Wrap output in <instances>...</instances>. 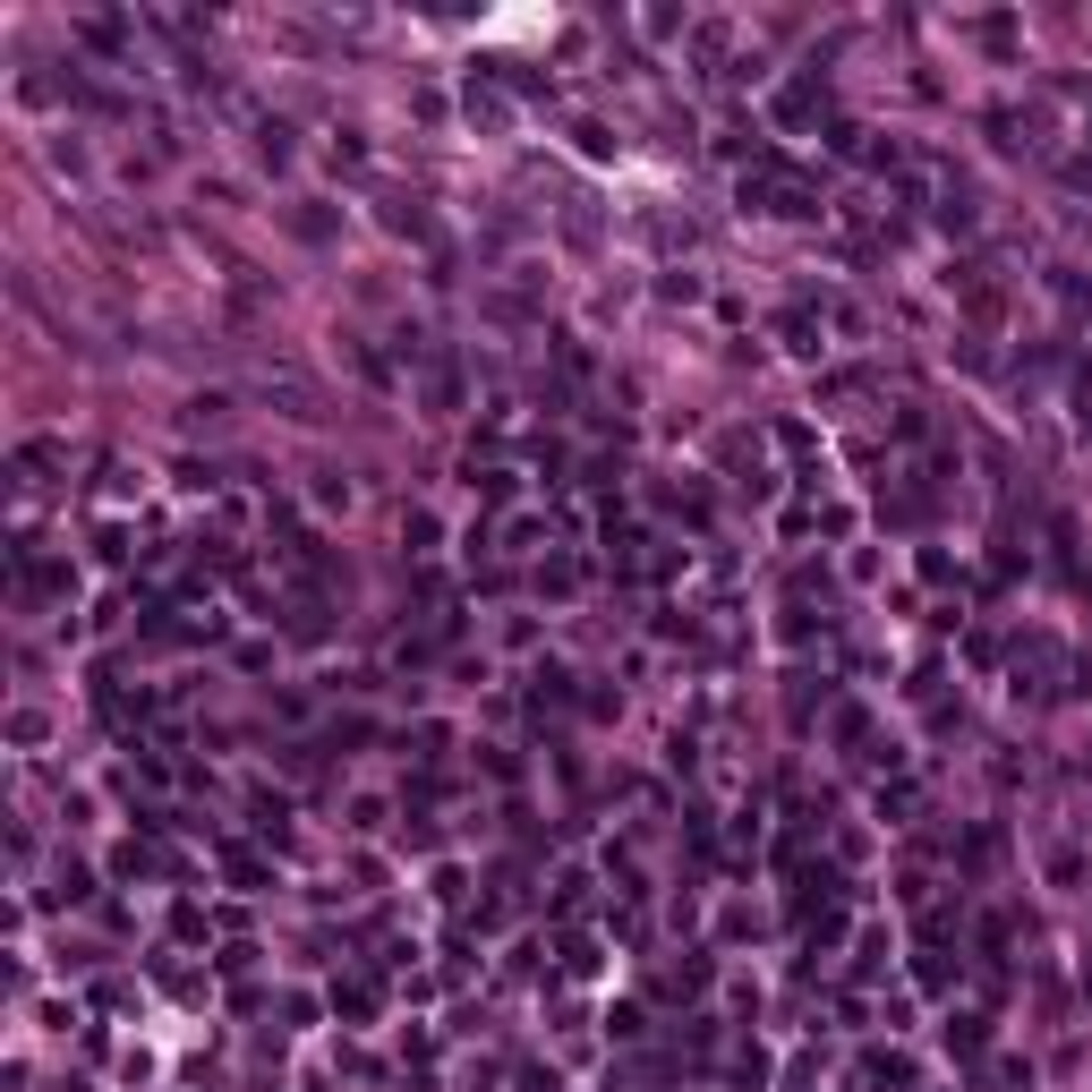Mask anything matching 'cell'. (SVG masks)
Segmentation results:
<instances>
[{"label":"cell","mask_w":1092,"mask_h":1092,"mask_svg":"<svg viewBox=\"0 0 1092 1092\" xmlns=\"http://www.w3.org/2000/svg\"><path fill=\"white\" fill-rule=\"evenodd\" d=\"M742 205H751V214H811V188L785 180V162H768V171L742 180Z\"/></svg>","instance_id":"cell-1"},{"label":"cell","mask_w":1092,"mask_h":1092,"mask_svg":"<svg viewBox=\"0 0 1092 1092\" xmlns=\"http://www.w3.org/2000/svg\"><path fill=\"white\" fill-rule=\"evenodd\" d=\"M265 401H282L290 419H325V393L308 375H290V367H265Z\"/></svg>","instance_id":"cell-2"},{"label":"cell","mask_w":1092,"mask_h":1092,"mask_svg":"<svg viewBox=\"0 0 1092 1092\" xmlns=\"http://www.w3.org/2000/svg\"><path fill=\"white\" fill-rule=\"evenodd\" d=\"M948 1050H956V1059H981V1050H990V1016H948Z\"/></svg>","instance_id":"cell-3"},{"label":"cell","mask_w":1092,"mask_h":1092,"mask_svg":"<svg viewBox=\"0 0 1092 1092\" xmlns=\"http://www.w3.org/2000/svg\"><path fill=\"white\" fill-rule=\"evenodd\" d=\"M334 1007H342L351 1024H367V1016H375V981H342V990H334Z\"/></svg>","instance_id":"cell-4"},{"label":"cell","mask_w":1092,"mask_h":1092,"mask_svg":"<svg viewBox=\"0 0 1092 1092\" xmlns=\"http://www.w3.org/2000/svg\"><path fill=\"white\" fill-rule=\"evenodd\" d=\"M785 351H803V359H820V325H811V316H803V308H794V316H785Z\"/></svg>","instance_id":"cell-5"},{"label":"cell","mask_w":1092,"mask_h":1092,"mask_svg":"<svg viewBox=\"0 0 1092 1092\" xmlns=\"http://www.w3.org/2000/svg\"><path fill=\"white\" fill-rule=\"evenodd\" d=\"M564 692H572V675H564V666H538V675H529V700H538V709H547V700H564Z\"/></svg>","instance_id":"cell-6"},{"label":"cell","mask_w":1092,"mask_h":1092,"mask_svg":"<svg viewBox=\"0 0 1092 1092\" xmlns=\"http://www.w3.org/2000/svg\"><path fill=\"white\" fill-rule=\"evenodd\" d=\"M112 870H120V879H145V870H162V862H154L145 846H120V853H112Z\"/></svg>","instance_id":"cell-7"},{"label":"cell","mask_w":1092,"mask_h":1092,"mask_svg":"<svg viewBox=\"0 0 1092 1092\" xmlns=\"http://www.w3.org/2000/svg\"><path fill=\"white\" fill-rule=\"evenodd\" d=\"M223 862H231V879H240V888H265V862H256V853H247V846H231V853H223Z\"/></svg>","instance_id":"cell-8"},{"label":"cell","mask_w":1092,"mask_h":1092,"mask_svg":"<svg viewBox=\"0 0 1092 1092\" xmlns=\"http://www.w3.org/2000/svg\"><path fill=\"white\" fill-rule=\"evenodd\" d=\"M427 401H436V410H453V401H462V375H453V367H436V375H427Z\"/></svg>","instance_id":"cell-9"},{"label":"cell","mask_w":1092,"mask_h":1092,"mask_svg":"<svg viewBox=\"0 0 1092 1092\" xmlns=\"http://www.w3.org/2000/svg\"><path fill=\"white\" fill-rule=\"evenodd\" d=\"M879 965H888V939H879V931H862V965H853V973H862V981H879Z\"/></svg>","instance_id":"cell-10"},{"label":"cell","mask_w":1092,"mask_h":1092,"mask_svg":"<svg viewBox=\"0 0 1092 1092\" xmlns=\"http://www.w3.org/2000/svg\"><path fill=\"white\" fill-rule=\"evenodd\" d=\"M572 581H581L572 564H547V572H538V590H547V598H572Z\"/></svg>","instance_id":"cell-11"}]
</instances>
